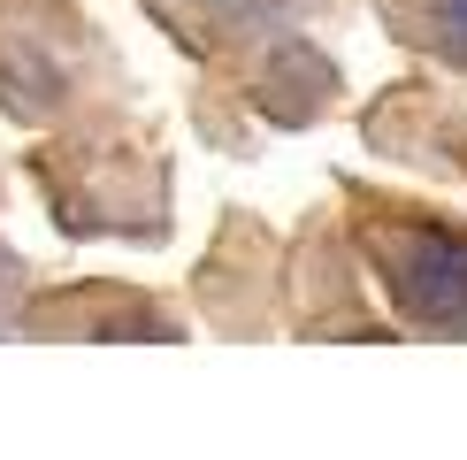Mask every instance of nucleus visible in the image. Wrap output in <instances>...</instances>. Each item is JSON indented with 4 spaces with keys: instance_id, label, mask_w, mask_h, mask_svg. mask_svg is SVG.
<instances>
[{
    "instance_id": "1",
    "label": "nucleus",
    "mask_w": 467,
    "mask_h": 460,
    "mask_svg": "<svg viewBox=\"0 0 467 460\" xmlns=\"http://www.w3.org/2000/svg\"><path fill=\"white\" fill-rule=\"evenodd\" d=\"M383 284L414 322H467V230H383Z\"/></svg>"
},
{
    "instance_id": "2",
    "label": "nucleus",
    "mask_w": 467,
    "mask_h": 460,
    "mask_svg": "<svg viewBox=\"0 0 467 460\" xmlns=\"http://www.w3.org/2000/svg\"><path fill=\"white\" fill-rule=\"evenodd\" d=\"M399 24L406 38H421V47H437L444 62L467 69V0H399Z\"/></svg>"
}]
</instances>
